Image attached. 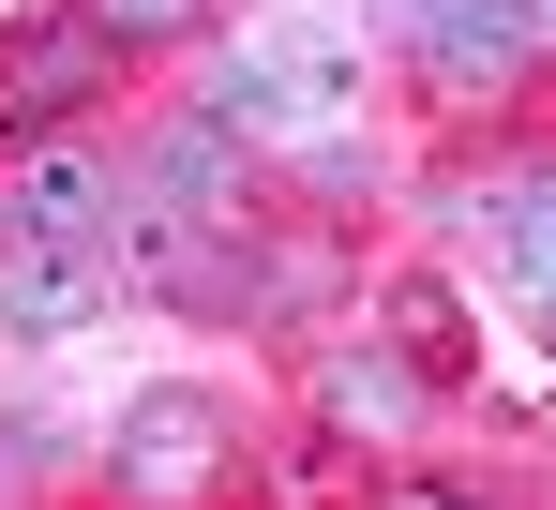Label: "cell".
I'll return each mask as SVG.
<instances>
[{
    "instance_id": "cell-1",
    "label": "cell",
    "mask_w": 556,
    "mask_h": 510,
    "mask_svg": "<svg viewBox=\"0 0 556 510\" xmlns=\"http://www.w3.org/2000/svg\"><path fill=\"white\" fill-rule=\"evenodd\" d=\"M241 136H286V151H316V136H346V105H362V30H331V15H301V30H256L226 90H211Z\"/></svg>"
},
{
    "instance_id": "cell-2",
    "label": "cell",
    "mask_w": 556,
    "mask_h": 510,
    "mask_svg": "<svg viewBox=\"0 0 556 510\" xmlns=\"http://www.w3.org/2000/svg\"><path fill=\"white\" fill-rule=\"evenodd\" d=\"M105 301H121V255H105V241H0V331L76 345Z\"/></svg>"
},
{
    "instance_id": "cell-3",
    "label": "cell",
    "mask_w": 556,
    "mask_h": 510,
    "mask_svg": "<svg viewBox=\"0 0 556 510\" xmlns=\"http://www.w3.org/2000/svg\"><path fill=\"white\" fill-rule=\"evenodd\" d=\"M211 466H226L211 391H151V406H121V496H136V510H195Z\"/></svg>"
},
{
    "instance_id": "cell-4",
    "label": "cell",
    "mask_w": 556,
    "mask_h": 510,
    "mask_svg": "<svg viewBox=\"0 0 556 510\" xmlns=\"http://www.w3.org/2000/svg\"><path fill=\"white\" fill-rule=\"evenodd\" d=\"M105 61H121V46H105L91 15H46V30H15V46H0V136H46V120H76V105L105 90Z\"/></svg>"
},
{
    "instance_id": "cell-5",
    "label": "cell",
    "mask_w": 556,
    "mask_h": 510,
    "mask_svg": "<svg viewBox=\"0 0 556 510\" xmlns=\"http://www.w3.org/2000/svg\"><path fill=\"white\" fill-rule=\"evenodd\" d=\"M105 211H121V180H105V151H76V136H46L30 166L0 180V241H105Z\"/></svg>"
},
{
    "instance_id": "cell-6",
    "label": "cell",
    "mask_w": 556,
    "mask_h": 510,
    "mask_svg": "<svg viewBox=\"0 0 556 510\" xmlns=\"http://www.w3.org/2000/svg\"><path fill=\"white\" fill-rule=\"evenodd\" d=\"M376 15H406V30H421V61H437L452 90L527 61V0H376Z\"/></svg>"
},
{
    "instance_id": "cell-7",
    "label": "cell",
    "mask_w": 556,
    "mask_h": 510,
    "mask_svg": "<svg viewBox=\"0 0 556 510\" xmlns=\"http://www.w3.org/2000/svg\"><path fill=\"white\" fill-rule=\"evenodd\" d=\"M136 195H166L181 226L241 241V166H226V136H211V120H166V136H151V166H136Z\"/></svg>"
},
{
    "instance_id": "cell-8",
    "label": "cell",
    "mask_w": 556,
    "mask_h": 510,
    "mask_svg": "<svg viewBox=\"0 0 556 510\" xmlns=\"http://www.w3.org/2000/svg\"><path fill=\"white\" fill-rule=\"evenodd\" d=\"M481 241H496V285L556 331V180H496L481 195Z\"/></svg>"
},
{
    "instance_id": "cell-9",
    "label": "cell",
    "mask_w": 556,
    "mask_h": 510,
    "mask_svg": "<svg viewBox=\"0 0 556 510\" xmlns=\"http://www.w3.org/2000/svg\"><path fill=\"white\" fill-rule=\"evenodd\" d=\"M331 406H346V421H406V375H391V360H346Z\"/></svg>"
},
{
    "instance_id": "cell-10",
    "label": "cell",
    "mask_w": 556,
    "mask_h": 510,
    "mask_svg": "<svg viewBox=\"0 0 556 510\" xmlns=\"http://www.w3.org/2000/svg\"><path fill=\"white\" fill-rule=\"evenodd\" d=\"M391 316H406V345H421V360H466V331H452V301H437V285H406Z\"/></svg>"
},
{
    "instance_id": "cell-11",
    "label": "cell",
    "mask_w": 556,
    "mask_h": 510,
    "mask_svg": "<svg viewBox=\"0 0 556 510\" xmlns=\"http://www.w3.org/2000/svg\"><path fill=\"white\" fill-rule=\"evenodd\" d=\"M181 15H195V0H91V30H105V46H121V30H181Z\"/></svg>"
},
{
    "instance_id": "cell-12",
    "label": "cell",
    "mask_w": 556,
    "mask_h": 510,
    "mask_svg": "<svg viewBox=\"0 0 556 510\" xmlns=\"http://www.w3.org/2000/svg\"><path fill=\"white\" fill-rule=\"evenodd\" d=\"M391 510H452V496H437V481H406V496H391Z\"/></svg>"
},
{
    "instance_id": "cell-13",
    "label": "cell",
    "mask_w": 556,
    "mask_h": 510,
    "mask_svg": "<svg viewBox=\"0 0 556 510\" xmlns=\"http://www.w3.org/2000/svg\"><path fill=\"white\" fill-rule=\"evenodd\" d=\"M527 30H556V0H527Z\"/></svg>"
}]
</instances>
